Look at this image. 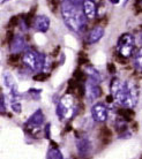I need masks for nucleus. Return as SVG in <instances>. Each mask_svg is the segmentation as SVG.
Listing matches in <instances>:
<instances>
[{
  "label": "nucleus",
  "mask_w": 142,
  "mask_h": 159,
  "mask_svg": "<svg viewBox=\"0 0 142 159\" xmlns=\"http://www.w3.org/2000/svg\"><path fill=\"white\" fill-rule=\"evenodd\" d=\"M82 2L81 0H64L61 4L64 21L74 32H81L87 24L88 17L84 14Z\"/></svg>",
  "instance_id": "nucleus-1"
},
{
  "label": "nucleus",
  "mask_w": 142,
  "mask_h": 159,
  "mask_svg": "<svg viewBox=\"0 0 142 159\" xmlns=\"http://www.w3.org/2000/svg\"><path fill=\"white\" fill-rule=\"evenodd\" d=\"M118 103L126 108H133L138 103V89L132 81L122 82L121 88L116 95Z\"/></svg>",
  "instance_id": "nucleus-2"
},
{
  "label": "nucleus",
  "mask_w": 142,
  "mask_h": 159,
  "mask_svg": "<svg viewBox=\"0 0 142 159\" xmlns=\"http://www.w3.org/2000/svg\"><path fill=\"white\" fill-rule=\"evenodd\" d=\"M23 62L28 68L35 72H42L45 67L46 58L44 54L35 52L32 50H27L23 54Z\"/></svg>",
  "instance_id": "nucleus-3"
},
{
  "label": "nucleus",
  "mask_w": 142,
  "mask_h": 159,
  "mask_svg": "<svg viewBox=\"0 0 142 159\" xmlns=\"http://www.w3.org/2000/svg\"><path fill=\"white\" fill-rule=\"evenodd\" d=\"M75 111H76V107H75L73 97L71 95H66L64 96L63 98L60 99L59 103H58L55 113H57V116H59L60 120H63L72 118L75 114Z\"/></svg>",
  "instance_id": "nucleus-4"
},
{
  "label": "nucleus",
  "mask_w": 142,
  "mask_h": 159,
  "mask_svg": "<svg viewBox=\"0 0 142 159\" xmlns=\"http://www.w3.org/2000/svg\"><path fill=\"white\" fill-rule=\"evenodd\" d=\"M135 46V39L134 36L130 34H124L120 36L117 44V50L118 53L124 58H128L132 56V52L134 50Z\"/></svg>",
  "instance_id": "nucleus-5"
},
{
  "label": "nucleus",
  "mask_w": 142,
  "mask_h": 159,
  "mask_svg": "<svg viewBox=\"0 0 142 159\" xmlns=\"http://www.w3.org/2000/svg\"><path fill=\"white\" fill-rule=\"evenodd\" d=\"M107 113L109 112H107V106L102 103L95 104L94 106L91 107V116H92V119L96 122H104V121H107Z\"/></svg>",
  "instance_id": "nucleus-6"
},
{
  "label": "nucleus",
  "mask_w": 142,
  "mask_h": 159,
  "mask_svg": "<svg viewBox=\"0 0 142 159\" xmlns=\"http://www.w3.org/2000/svg\"><path fill=\"white\" fill-rule=\"evenodd\" d=\"M84 93L89 100H94L96 98H98L101 96V88L98 87V83L95 82L94 80L89 79L86 83V87H84Z\"/></svg>",
  "instance_id": "nucleus-7"
},
{
  "label": "nucleus",
  "mask_w": 142,
  "mask_h": 159,
  "mask_svg": "<svg viewBox=\"0 0 142 159\" xmlns=\"http://www.w3.org/2000/svg\"><path fill=\"white\" fill-rule=\"evenodd\" d=\"M43 122H44L43 112H42V110H37V111H36L35 113H32L31 116L29 118L27 125H28V128H29L30 130H31L32 128L40 130V127L43 125Z\"/></svg>",
  "instance_id": "nucleus-8"
},
{
  "label": "nucleus",
  "mask_w": 142,
  "mask_h": 159,
  "mask_svg": "<svg viewBox=\"0 0 142 159\" xmlns=\"http://www.w3.org/2000/svg\"><path fill=\"white\" fill-rule=\"evenodd\" d=\"M35 29L40 32H46L50 27V19L45 15H38L35 17L34 21Z\"/></svg>",
  "instance_id": "nucleus-9"
},
{
  "label": "nucleus",
  "mask_w": 142,
  "mask_h": 159,
  "mask_svg": "<svg viewBox=\"0 0 142 159\" xmlns=\"http://www.w3.org/2000/svg\"><path fill=\"white\" fill-rule=\"evenodd\" d=\"M83 11L88 19H94L97 14V7L94 0H83Z\"/></svg>",
  "instance_id": "nucleus-10"
},
{
  "label": "nucleus",
  "mask_w": 142,
  "mask_h": 159,
  "mask_svg": "<svg viewBox=\"0 0 142 159\" xmlns=\"http://www.w3.org/2000/svg\"><path fill=\"white\" fill-rule=\"evenodd\" d=\"M76 148L78 151L81 156H87L91 150V143L87 137H83L81 139H78L76 142Z\"/></svg>",
  "instance_id": "nucleus-11"
},
{
  "label": "nucleus",
  "mask_w": 142,
  "mask_h": 159,
  "mask_svg": "<svg viewBox=\"0 0 142 159\" xmlns=\"http://www.w3.org/2000/svg\"><path fill=\"white\" fill-rule=\"evenodd\" d=\"M103 36H104V29L102 27H96V28H94L88 34L87 40L89 44H95L99 42Z\"/></svg>",
  "instance_id": "nucleus-12"
},
{
  "label": "nucleus",
  "mask_w": 142,
  "mask_h": 159,
  "mask_svg": "<svg viewBox=\"0 0 142 159\" xmlns=\"http://www.w3.org/2000/svg\"><path fill=\"white\" fill-rule=\"evenodd\" d=\"M24 46H26V42H24L23 37L20 36V35H17L13 38L12 43H11V51L16 54V53H19V52L23 51L24 50Z\"/></svg>",
  "instance_id": "nucleus-13"
},
{
  "label": "nucleus",
  "mask_w": 142,
  "mask_h": 159,
  "mask_svg": "<svg viewBox=\"0 0 142 159\" xmlns=\"http://www.w3.org/2000/svg\"><path fill=\"white\" fill-rule=\"evenodd\" d=\"M121 85H122V82L119 79H113L112 81H111L110 90H111V95H112V97H116V95L118 93L119 89L121 88Z\"/></svg>",
  "instance_id": "nucleus-14"
},
{
  "label": "nucleus",
  "mask_w": 142,
  "mask_h": 159,
  "mask_svg": "<svg viewBox=\"0 0 142 159\" xmlns=\"http://www.w3.org/2000/svg\"><path fill=\"white\" fill-rule=\"evenodd\" d=\"M84 70H86V74H88L89 79L94 80L95 82L99 83V81H101V76H99L98 72H97L95 68H92V67H86V68H84Z\"/></svg>",
  "instance_id": "nucleus-15"
},
{
  "label": "nucleus",
  "mask_w": 142,
  "mask_h": 159,
  "mask_svg": "<svg viewBox=\"0 0 142 159\" xmlns=\"http://www.w3.org/2000/svg\"><path fill=\"white\" fill-rule=\"evenodd\" d=\"M46 158L49 159H63L64 156L63 153L58 150V148H50L47 151Z\"/></svg>",
  "instance_id": "nucleus-16"
},
{
  "label": "nucleus",
  "mask_w": 142,
  "mask_h": 159,
  "mask_svg": "<svg viewBox=\"0 0 142 159\" xmlns=\"http://www.w3.org/2000/svg\"><path fill=\"white\" fill-rule=\"evenodd\" d=\"M134 66L135 69L138 70L139 73H142V48H140L136 54H135L134 58Z\"/></svg>",
  "instance_id": "nucleus-17"
},
{
  "label": "nucleus",
  "mask_w": 142,
  "mask_h": 159,
  "mask_svg": "<svg viewBox=\"0 0 142 159\" xmlns=\"http://www.w3.org/2000/svg\"><path fill=\"white\" fill-rule=\"evenodd\" d=\"M2 77H4L5 85H6L8 89H12V88L15 85V83H14V79H13V76L11 73H4Z\"/></svg>",
  "instance_id": "nucleus-18"
},
{
  "label": "nucleus",
  "mask_w": 142,
  "mask_h": 159,
  "mask_svg": "<svg viewBox=\"0 0 142 159\" xmlns=\"http://www.w3.org/2000/svg\"><path fill=\"white\" fill-rule=\"evenodd\" d=\"M46 77H47L46 73L38 72V75H36L35 77H34V80H35V81H40V82H43V81H45V79H46Z\"/></svg>",
  "instance_id": "nucleus-19"
},
{
  "label": "nucleus",
  "mask_w": 142,
  "mask_h": 159,
  "mask_svg": "<svg viewBox=\"0 0 142 159\" xmlns=\"http://www.w3.org/2000/svg\"><path fill=\"white\" fill-rule=\"evenodd\" d=\"M0 110H1V112L6 111V97L4 93L1 95V99H0Z\"/></svg>",
  "instance_id": "nucleus-20"
},
{
  "label": "nucleus",
  "mask_w": 142,
  "mask_h": 159,
  "mask_svg": "<svg viewBox=\"0 0 142 159\" xmlns=\"http://www.w3.org/2000/svg\"><path fill=\"white\" fill-rule=\"evenodd\" d=\"M21 107H22V106H21V104L17 103V102H15V103L12 104V108L15 113H21V111H22V108Z\"/></svg>",
  "instance_id": "nucleus-21"
},
{
  "label": "nucleus",
  "mask_w": 142,
  "mask_h": 159,
  "mask_svg": "<svg viewBox=\"0 0 142 159\" xmlns=\"http://www.w3.org/2000/svg\"><path fill=\"white\" fill-rule=\"evenodd\" d=\"M40 92H42V91H40V89H38V90H37V89H30V90H29V93H31L32 97H34L35 99H37V98H38V95H40Z\"/></svg>",
  "instance_id": "nucleus-22"
},
{
  "label": "nucleus",
  "mask_w": 142,
  "mask_h": 159,
  "mask_svg": "<svg viewBox=\"0 0 142 159\" xmlns=\"http://www.w3.org/2000/svg\"><path fill=\"white\" fill-rule=\"evenodd\" d=\"M50 127H51V125H50V123H47L46 127H45V137H46V139H50V137H51V131H50Z\"/></svg>",
  "instance_id": "nucleus-23"
},
{
  "label": "nucleus",
  "mask_w": 142,
  "mask_h": 159,
  "mask_svg": "<svg viewBox=\"0 0 142 159\" xmlns=\"http://www.w3.org/2000/svg\"><path fill=\"white\" fill-rule=\"evenodd\" d=\"M17 21H19V19L17 17H13L12 21H9V25H12V27H14V25H16L17 24Z\"/></svg>",
  "instance_id": "nucleus-24"
},
{
  "label": "nucleus",
  "mask_w": 142,
  "mask_h": 159,
  "mask_svg": "<svg viewBox=\"0 0 142 159\" xmlns=\"http://www.w3.org/2000/svg\"><path fill=\"white\" fill-rule=\"evenodd\" d=\"M107 67H109V69H110L111 72L110 73H115V66H113V65H109V66H107Z\"/></svg>",
  "instance_id": "nucleus-25"
},
{
  "label": "nucleus",
  "mask_w": 142,
  "mask_h": 159,
  "mask_svg": "<svg viewBox=\"0 0 142 159\" xmlns=\"http://www.w3.org/2000/svg\"><path fill=\"white\" fill-rule=\"evenodd\" d=\"M110 2L113 5H117V4H119V0H110Z\"/></svg>",
  "instance_id": "nucleus-26"
},
{
  "label": "nucleus",
  "mask_w": 142,
  "mask_h": 159,
  "mask_svg": "<svg viewBox=\"0 0 142 159\" xmlns=\"http://www.w3.org/2000/svg\"><path fill=\"white\" fill-rule=\"evenodd\" d=\"M127 2H128V0H124V6H126Z\"/></svg>",
  "instance_id": "nucleus-27"
},
{
  "label": "nucleus",
  "mask_w": 142,
  "mask_h": 159,
  "mask_svg": "<svg viewBox=\"0 0 142 159\" xmlns=\"http://www.w3.org/2000/svg\"><path fill=\"white\" fill-rule=\"evenodd\" d=\"M140 39H141V42H142V31L140 32Z\"/></svg>",
  "instance_id": "nucleus-28"
},
{
  "label": "nucleus",
  "mask_w": 142,
  "mask_h": 159,
  "mask_svg": "<svg viewBox=\"0 0 142 159\" xmlns=\"http://www.w3.org/2000/svg\"><path fill=\"white\" fill-rule=\"evenodd\" d=\"M141 1H142V0H141Z\"/></svg>",
  "instance_id": "nucleus-29"
}]
</instances>
